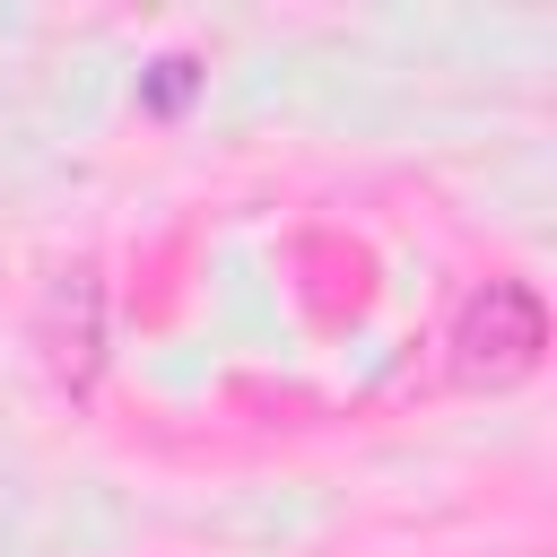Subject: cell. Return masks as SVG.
I'll list each match as a JSON object with an SVG mask.
<instances>
[{
    "label": "cell",
    "mask_w": 557,
    "mask_h": 557,
    "mask_svg": "<svg viewBox=\"0 0 557 557\" xmlns=\"http://www.w3.org/2000/svg\"><path fill=\"white\" fill-rule=\"evenodd\" d=\"M35 348H44V366H52V383H61L70 400L96 392V366H104V278H96V261H70V270L44 287Z\"/></svg>",
    "instance_id": "obj_2"
},
{
    "label": "cell",
    "mask_w": 557,
    "mask_h": 557,
    "mask_svg": "<svg viewBox=\"0 0 557 557\" xmlns=\"http://www.w3.org/2000/svg\"><path fill=\"white\" fill-rule=\"evenodd\" d=\"M444 348H453V374L470 392H505V383L540 374V357H548V305L522 278H487V287L461 296Z\"/></svg>",
    "instance_id": "obj_1"
},
{
    "label": "cell",
    "mask_w": 557,
    "mask_h": 557,
    "mask_svg": "<svg viewBox=\"0 0 557 557\" xmlns=\"http://www.w3.org/2000/svg\"><path fill=\"white\" fill-rule=\"evenodd\" d=\"M191 96H200V61H191V52L148 61V78H139V104H148V113H183Z\"/></svg>",
    "instance_id": "obj_3"
}]
</instances>
